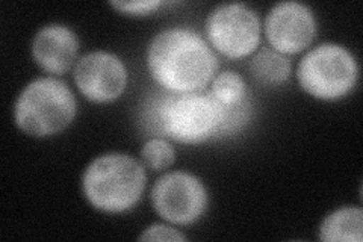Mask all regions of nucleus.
Listing matches in <instances>:
<instances>
[{"label":"nucleus","instance_id":"nucleus-3","mask_svg":"<svg viewBox=\"0 0 363 242\" xmlns=\"http://www.w3.org/2000/svg\"><path fill=\"white\" fill-rule=\"evenodd\" d=\"M145 170L129 155L106 153L85 170L82 188L96 209L108 214L126 212L140 202L145 188Z\"/></svg>","mask_w":363,"mask_h":242},{"label":"nucleus","instance_id":"nucleus-4","mask_svg":"<svg viewBox=\"0 0 363 242\" xmlns=\"http://www.w3.org/2000/svg\"><path fill=\"white\" fill-rule=\"evenodd\" d=\"M76 97L61 80L38 77L21 91L16 106L17 128L30 136L45 138L62 132L74 120Z\"/></svg>","mask_w":363,"mask_h":242},{"label":"nucleus","instance_id":"nucleus-14","mask_svg":"<svg viewBox=\"0 0 363 242\" xmlns=\"http://www.w3.org/2000/svg\"><path fill=\"white\" fill-rule=\"evenodd\" d=\"M143 163L147 168L153 171H164L174 164L176 152L174 147L161 138L149 140L141 150Z\"/></svg>","mask_w":363,"mask_h":242},{"label":"nucleus","instance_id":"nucleus-7","mask_svg":"<svg viewBox=\"0 0 363 242\" xmlns=\"http://www.w3.org/2000/svg\"><path fill=\"white\" fill-rule=\"evenodd\" d=\"M155 211L165 221L179 226L196 223L208 206L203 183L185 171H173L157 179L152 189Z\"/></svg>","mask_w":363,"mask_h":242},{"label":"nucleus","instance_id":"nucleus-8","mask_svg":"<svg viewBox=\"0 0 363 242\" xmlns=\"http://www.w3.org/2000/svg\"><path fill=\"white\" fill-rule=\"evenodd\" d=\"M74 82L79 91L94 103H109L121 97L128 85L126 65L113 53L97 50L77 61Z\"/></svg>","mask_w":363,"mask_h":242},{"label":"nucleus","instance_id":"nucleus-2","mask_svg":"<svg viewBox=\"0 0 363 242\" xmlns=\"http://www.w3.org/2000/svg\"><path fill=\"white\" fill-rule=\"evenodd\" d=\"M149 117L155 128L184 144H200L220 132L236 129L244 120L242 105L223 106L211 93H169L159 96Z\"/></svg>","mask_w":363,"mask_h":242},{"label":"nucleus","instance_id":"nucleus-5","mask_svg":"<svg viewBox=\"0 0 363 242\" xmlns=\"http://www.w3.org/2000/svg\"><path fill=\"white\" fill-rule=\"evenodd\" d=\"M359 67L344 45L321 44L298 64L297 77L301 88L320 100H337L348 94L357 82Z\"/></svg>","mask_w":363,"mask_h":242},{"label":"nucleus","instance_id":"nucleus-11","mask_svg":"<svg viewBox=\"0 0 363 242\" xmlns=\"http://www.w3.org/2000/svg\"><path fill=\"white\" fill-rule=\"evenodd\" d=\"M363 212L360 207H342L328 215L321 224L320 239L325 242H360Z\"/></svg>","mask_w":363,"mask_h":242},{"label":"nucleus","instance_id":"nucleus-13","mask_svg":"<svg viewBox=\"0 0 363 242\" xmlns=\"http://www.w3.org/2000/svg\"><path fill=\"white\" fill-rule=\"evenodd\" d=\"M211 94L223 106L235 108L244 103L247 87L241 75H238L236 72H223L212 79Z\"/></svg>","mask_w":363,"mask_h":242},{"label":"nucleus","instance_id":"nucleus-10","mask_svg":"<svg viewBox=\"0 0 363 242\" xmlns=\"http://www.w3.org/2000/svg\"><path fill=\"white\" fill-rule=\"evenodd\" d=\"M79 41L76 33L64 25L41 28L32 41V56L44 72L64 75L76 61Z\"/></svg>","mask_w":363,"mask_h":242},{"label":"nucleus","instance_id":"nucleus-1","mask_svg":"<svg viewBox=\"0 0 363 242\" xmlns=\"http://www.w3.org/2000/svg\"><path fill=\"white\" fill-rule=\"evenodd\" d=\"M156 82L169 93L204 91L218 68V60L197 32L172 28L159 32L147 52Z\"/></svg>","mask_w":363,"mask_h":242},{"label":"nucleus","instance_id":"nucleus-15","mask_svg":"<svg viewBox=\"0 0 363 242\" xmlns=\"http://www.w3.org/2000/svg\"><path fill=\"white\" fill-rule=\"evenodd\" d=\"M111 5L123 14L147 16L165 5L162 0H140V2H111Z\"/></svg>","mask_w":363,"mask_h":242},{"label":"nucleus","instance_id":"nucleus-9","mask_svg":"<svg viewBox=\"0 0 363 242\" xmlns=\"http://www.w3.org/2000/svg\"><path fill=\"white\" fill-rule=\"evenodd\" d=\"M265 33L271 48L281 55H295L312 44L316 21L312 11L298 2H281L269 11Z\"/></svg>","mask_w":363,"mask_h":242},{"label":"nucleus","instance_id":"nucleus-12","mask_svg":"<svg viewBox=\"0 0 363 242\" xmlns=\"http://www.w3.org/2000/svg\"><path fill=\"white\" fill-rule=\"evenodd\" d=\"M250 68L256 80L265 85H280L291 76V62L288 57L271 49L259 50L253 56Z\"/></svg>","mask_w":363,"mask_h":242},{"label":"nucleus","instance_id":"nucleus-6","mask_svg":"<svg viewBox=\"0 0 363 242\" xmlns=\"http://www.w3.org/2000/svg\"><path fill=\"white\" fill-rule=\"evenodd\" d=\"M206 35L215 50L238 60L257 49L260 21L255 11L244 4L220 5L206 20Z\"/></svg>","mask_w":363,"mask_h":242},{"label":"nucleus","instance_id":"nucleus-16","mask_svg":"<svg viewBox=\"0 0 363 242\" xmlns=\"http://www.w3.org/2000/svg\"><path fill=\"white\" fill-rule=\"evenodd\" d=\"M140 241H186V236L169 226L153 224L144 230Z\"/></svg>","mask_w":363,"mask_h":242}]
</instances>
